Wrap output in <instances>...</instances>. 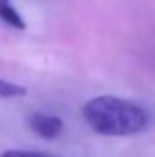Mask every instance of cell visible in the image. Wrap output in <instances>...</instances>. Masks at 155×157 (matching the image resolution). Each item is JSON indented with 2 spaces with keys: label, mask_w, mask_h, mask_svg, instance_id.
I'll return each mask as SVG.
<instances>
[{
  "label": "cell",
  "mask_w": 155,
  "mask_h": 157,
  "mask_svg": "<svg viewBox=\"0 0 155 157\" xmlns=\"http://www.w3.org/2000/svg\"><path fill=\"white\" fill-rule=\"evenodd\" d=\"M82 115L97 133L110 137L139 133L150 122L148 112L141 104L117 95H99L89 99L82 108Z\"/></svg>",
  "instance_id": "cell-1"
},
{
  "label": "cell",
  "mask_w": 155,
  "mask_h": 157,
  "mask_svg": "<svg viewBox=\"0 0 155 157\" xmlns=\"http://www.w3.org/2000/svg\"><path fill=\"white\" fill-rule=\"evenodd\" d=\"M29 128L33 130V133H37L42 139H55L62 133L64 130V122L62 119L57 115H47V113H33L29 117Z\"/></svg>",
  "instance_id": "cell-2"
},
{
  "label": "cell",
  "mask_w": 155,
  "mask_h": 157,
  "mask_svg": "<svg viewBox=\"0 0 155 157\" xmlns=\"http://www.w3.org/2000/svg\"><path fill=\"white\" fill-rule=\"evenodd\" d=\"M0 18L15 29H20V31L26 29V22H24V18L20 17V13L17 11V7L13 6L11 0H0Z\"/></svg>",
  "instance_id": "cell-3"
},
{
  "label": "cell",
  "mask_w": 155,
  "mask_h": 157,
  "mask_svg": "<svg viewBox=\"0 0 155 157\" xmlns=\"http://www.w3.org/2000/svg\"><path fill=\"white\" fill-rule=\"evenodd\" d=\"M26 93H28V90H26L24 86L0 78V99H15V97H24Z\"/></svg>",
  "instance_id": "cell-4"
},
{
  "label": "cell",
  "mask_w": 155,
  "mask_h": 157,
  "mask_svg": "<svg viewBox=\"0 0 155 157\" xmlns=\"http://www.w3.org/2000/svg\"><path fill=\"white\" fill-rule=\"evenodd\" d=\"M0 157H49L42 152H31V150H6Z\"/></svg>",
  "instance_id": "cell-5"
}]
</instances>
